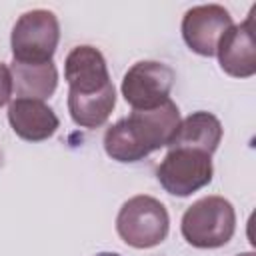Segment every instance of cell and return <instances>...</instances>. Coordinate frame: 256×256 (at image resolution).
Segmentation results:
<instances>
[{
    "instance_id": "1",
    "label": "cell",
    "mask_w": 256,
    "mask_h": 256,
    "mask_svg": "<svg viewBox=\"0 0 256 256\" xmlns=\"http://www.w3.org/2000/svg\"><path fill=\"white\" fill-rule=\"evenodd\" d=\"M180 110L168 98L150 110H132L104 134V150L116 162H138L168 146L178 130Z\"/></svg>"
},
{
    "instance_id": "2",
    "label": "cell",
    "mask_w": 256,
    "mask_h": 256,
    "mask_svg": "<svg viewBox=\"0 0 256 256\" xmlns=\"http://www.w3.org/2000/svg\"><path fill=\"white\" fill-rule=\"evenodd\" d=\"M184 240L194 248H220L236 230L234 206L222 196H206L186 208L180 224Z\"/></svg>"
},
{
    "instance_id": "3",
    "label": "cell",
    "mask_w": 256,
    "mask_h": 256,
    "mask_svg": "<svg viewBox=\"0 0 256 256\" xmlns=\"http://www.w3.org/2000/svg\"><path fill=\"white\" fill-rule=\"evenodd\" d=\"M170 216L166 206L148 194L126 200L116 216L118 236L132 248H154L166 240Z\"/></svg>"
},
{
    "instance_id": "4",
    "label": "cell",
    "mask_w": 256,
    "mask_h": 256,
    "mask_svg": "<svg viewBox=\"0 0 256 256\" xmlns=\"http://www.w3.org/2000/svg\"><path fill=\"white\" fill-rule=\"evenodd\" d=\"M60 40V24L54 12L36 8L24 12L10 36V48L14 62L24 64H42L52 62V56L58 48Z\"/></svg>"
},
{
    "instance_id": "5",
    "label": "cell",
    "mask_w": 256,
    "mask_h": 256,
    "mask_svg": "<svg viewBox=\"0 0 256 256\" xmlns=\"http://www.w3.org/2000/svg\"><path fill=\"white\" fill-rule=\"evenodd\" d=\"M212 174V156L192 148H170L156 168L160 186L168 194L180 198H186L210 184Z\"/></svg>"
},
{
    "instance_id": "6",
    "label": "cell",
    "mask_w": 256,
    "mask_h": 256,
    "mask_svg": "<svg viewBox=\"0 0 256 256\" xmlns=\"http://www.w3.org/2000/svg\"><path fill=\"white\" fill-rule=\"evenodd\" d=\"M174 78V70L164 62L140 60L128 68L120 90L132 110H150L170 98Z\"/></svg>"
},
{
    "instance_id": "7",
    "label": "cell",
    "mask_w": 256,
    "mask_h": 256,
    "mask_svg": "<svg viewBox=\"0 0 256 256\" xmlns=\"http://www.w3.org/2000/svg\"><path fill=\"white\" fill-rule=\"evenodd\" d=\"M234 26L230 12L220 4H202L186 10L182 18V38L200 56H214L220 38Z\"/></svg>"
},
{
    "instance_id": "8",
    "label": "cell",
    "mask_w": 256,
    "mask_h": 256,
    "mask_svg": "<svg viewBox=\"0 0 256 256\" xmlns=\"http://www.w3.org/2000/svg\"><path fill=\"white\" fill-rule=\"evenodd\" d=\"M64 78L70 86L68 96L72 98L94 96L114 86L102 52L88 44L76 46L68 52L64 60Z\"/></svg>"
},
{
    "instance_id": "9",
    "label": "cell",
    "mask_w": 256,
    "mask_h": 256,
    "mask_svg": "<svg viewBox=\"0 0 256 256\" xmlns=\"http://www.w3.org/2000/svg\"><path fill=\"white\" fill-rule=\"evenodd\" d=\"M254 10L242 24H234L218 42L216 56L220 68L234 78H250L256 74V42H254Z\"/></svg>"
},
{
    "instance_id": "10",
    "label": "cell",
    "mask_w": 256,
    "mask_h": 256,
    "mask_svg": "<svg viewBox=\"0 0 256 256\" xmlns=\"http://www.w3.org/2000/svg\"><path fill=\"white\" fill-rule=\"evenodd\" d=\"M8 122L14 134L26 142H42L54 136L60 126L54 110L42 100L14 98L8 106Z\"/></svg>"
},
{
    "instance_id": "11",
    "label": "cell",
    "mask_w": 256,
    "mask_h": 256,
    "mask_svg": "<svg viewBox=\"0 0 256 256\" xmlns=\"http://www.w3.org/2000/svg\"><path fill=\"white\" fill-rule=\"evenodd\" d=\"M222 140V124L210 112H192L180 120L178 130L168 148H192L206 154H214Z\"/></svg>"
},
{
    "instance_id": "12",
    "label": "cell",
    "mask_w": 256,
    "mask_h": 256,
    "mask_svg": "<svg viewBox=\"0 0 256 256\" xmlns=\"http://www.w3.org/2000/svg\"><path fill=\"white\" fill-rule=\"evenodd\" d=\"M10 74H12V92L18 98L46 100L54 94L58 86V70L54 62L24 64L12 60Z\"/></svg>"
},
{
    "instance_id": "13",
    "label": "cell",
    "mask_w": 256,
    "mask_h": 256,
    "mask_svg": "<svg viewBox=\"0 0 256 256\" xmlns=\"http://www.w3.org/2000/svg\"><path fill=\"white\" fill-rule=\"evenodd\" d=\"M12 98V74L10 68L0 62V108L6 106Z\"/></svg>"
},
{
    "instance_id": "14",
    "label": "cell",
    "mask_w": 256,
    "mask_h": 256,
    "mask_svg": "<svg viewBox=\"0 0 256 256\" xmlns=\"http://www.w3.org/2000/svg\"><path fill=\"white\" fill-rule=\"evenodd\" d=\"M96 256H120V254H116V252H98Z\"/></svg>"
},
{
    "instance_id": "15",
    "label": "cell",
    "mask_w": 256,
    "mask_h": 256,
    "mask_svg": "<svg viewBox=\"0 0 256 256\" xmlns=\"http://www.w3.org/2000/svg\"><path fill=\"white\" fill-rule=\"evenodd\" d=\"M236 256H254V252H242V254H236Z\"/></svg>"
},
{
    "instance_id": "16",
    "label": "cell",
    "mask_w": 256,
    "mask_h": 256,
    "mask_svg": "<svg viewBox=\"0 0 256 256\" xmlns=\"http://www.w3.org/2000/svg\"><path fill=\"white\" fill-rule=\"evenodd\" d=\"M2 162H4V160H2V152H0V166H2Z\"/></svg>"
}]
</instances>
